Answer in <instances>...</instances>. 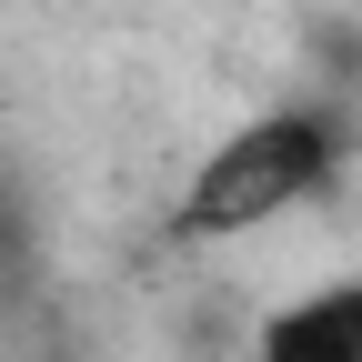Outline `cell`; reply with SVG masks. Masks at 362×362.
I'll return each instance as SVG.
<instances>
[{
  "instance_id": "cell-1",
  "label": "cell",
  "mask_w": 362,
  "mask_h": 362,
  "mask_svg": "<svg viewBox=\"0 0 362 362\" xmlns=\"http://www.w3.org/2000/svg\"><path fill=\"white\" fill-rule=\"evenodd\" d=\"M342 161V121L332 111H262L242 121L232 141H221L192 192L171 202V232L181 242H232V232H262V221H282L292 202H312Z\"/></svg>"
},
{
  "instance_id": "cell-2",
  "label": "cell",
  "mask_w": 362,
  "mask_h": 362,
  "mask_svg": "<svg viewBox=\"0 0 362 362\" xmlns=\"http://www.w3.org/2000/svg\"><path fill=\"white\" fill-rule=\"evenodd\" d=\"M252 362H362V272H342V282L282 302L262 322Z\"/></svg>"
}]
</instances>
